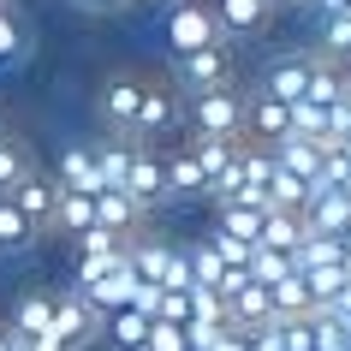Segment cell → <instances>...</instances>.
<instances>
[{"mask_svg": "<svg viewBox=\"0 0 351 351\" xmlns=\"http://www.w3.org/2000/svg\"><path fill=\"white\" fill-rule=\"evenodd\" d=\"M315 268H346L339 239H315V232H304V244L292 250V274H315Z\"/></svg>", "mask_w": 351, "mask_h": 351, "instance_id": "603a6c76", "label": "cell"}, {"mask_svg": "<svg viewBox=\"0 0 351 351\" xmlns=\"http://www.w3.org/2000/svg\"><path fill=\"white\" fill-rule=\"evenodd\" d=\"M244 108H250V95L239 84L203 90V95H191V131L197 137H244Z\"/></svg>", "mask_w": 351, "mask_h": 351, "instance_id": "6da1fadb", "label": "cell"}, {"mask_svg": "<svg viewBox=\"0 0 351 351\" xmlns=\"http://www.w3.org/2000/svg\"><path fill=\"white\" fill-rule=\"evenodd\" d=\"M161 42H167L179 60L197 54V48H215V42H221V30H215L208 0H179V6L167 12V24H161Z\"/></svg>", "mask_w": 351, "mask_h": 351, "instance_id": "7a4b0ae2", "label": "cell"}, {"mask_svg": "<svg viewBox=\"0 0 351 351\" xmlns=\"http://www.w3.org/2000/svg\"><path fill=\"white\" fill-rule=\"evenodd\" d=\"M90 226H95V197L60 191V203H54V221H48V232H66V239H77V232H90Z\"/></svg>", "mask_w": 351, "mask_h": 351, "instance_id": "7402d4cb", "label": "cell"}, {"mask_svg": "<svg viewBox=\"0 0 351 351\" xmlns=\"http://www.w3.org/2000/svg\"><path fill=\"white\" fill-rule=\"evenodd\" d=\"M137 351H149V346H137Z\"/></svg>", "mask_w": 351, "mask_h": 351, "instance_id": "7dc6e473", "label": "cell"}, {"mask_svg": "<svg viewBox=\"0 0 351 351\" xmlns=\"http://www.w3.org/2000/svg\"><path fill=\"white\" fill-rule=\"evenodd\" d=\"M268 155H274V167L286 179H298V185H310L315 173H322V155H315V143H304V137H280Z\"/></svg>", "mask_w": 351, "mask_h": 351, "instance_id": "2e32d148", "label": "cell"}, {"mask_svg": "<svg viewBox=\"0 0 351 351\" xmlns=\"http://www.w3.org/2000/svg\"><path fill=\"white\" fill-rule=\"evenodd\" d=\"M0 12H12V0H0Z\"/></svg>", "mask_w": 351, "mask_h": 351, "instance_id": "bcb514c9", "label": "cell"}, {"mask_svg": "<svg viewBox=\"0 0 351 351\" xmlns=\"http://www.w3.org/2000/svg\"><path fill=\"white\" fill-rule=\"evenodd\" d=\"M90 155H95V179H101V191H125V173H131V143L108 137V143H90Z\"/></svg>", "mask_w": 351, "mask_h": 351, "instance_id": "44dd1931", "label": "cell"}, {"mask_svg": "<svg viewBox=\"0 0 351 351\" xmlns=\"http://www.w3.org/2000/svg\"><path fill=\"white\" fill-rule=\"evenodd\" d=\"M310 66H315V48H292V54H280L274 66H268V72L250 84V95L292 108V101H304V77H310Z\"/></svg>", "mask_w": 351, "mask_h": 351, "instance_id": "277c9868", "label": "cell"}, {"mask_svg": "<svg viewBox=\"0 0 351 351\" xmlns=\"http://www.w3.org/2000/svg\"><path fill=\"white\" fill-rule=\"evenodd\" d=\"M30 239H36L30 221L12 208V197H0V250H19V244H30Z\"/></svg>", "mask_w": 351, "mask_h": 351, "instance_id": "f546056e", "label": "cell"}, {"mask_svg": "<svg viewBox=\"0 0 351 351\" xmlns=\"http://www.w3.org/2000/svg\"><path fill=\"white\" fill-rule=\"evenodd\" d=\"M173 84H179L185 95H203V90H221V84H232V54H226V42L185 54V60H179V72H173Z\"/></svg>", "mask_w": 351, "mask_h": 351, "instance_id": "8992f818", "label": "cell"}, {"mask_svg": "<svg viewBox=\"0 0 351 351\" xmlns=\"http://www.w3.org/2000/svg\"><path fill=\"white\" fill-rule=\"evenodd\" d=\"M24 173H30V155H24V143H12L0 155V197H12V191L24 185Z\"/></svg>", "mask_w": 351, "mask_h": 351, "instance_id": "d6a6232c", "label": "cell"}, {"mask_svg": "<svg viewBox=\"0 0 351 351\" xmlns=\"http://www.w3.org/2000/svg\"><path fill=\"white\" fill-rule=\"evenodd\" d=\"M149 208H137L125 191H95V226L113 232V239H131V232H143Z\"/></svg>", "mask_w": 351, "mask_h": 351, "instance_id": "30bf717a", "label": "cell"}, {"mask_svg": "<svg viewBox=\"0 0 351 351\" xmlns=\"http://www.w3.org/2000/svg\"><path fill=\"white\" fill-rule=\"evenodd\" d=\"M339 256H346V268H351V232H346V239H339Z\"/></svg>", "mask_w": 351, "mask_h": 351, "instance_id": "ee69618b", "label": "cell"}, {"mask_svg": "<svg viewBox=\"0 0 351 351\" xmlns=\"http://www.w3.org/2000/svg\"><path fill=\"white\" fill-rule=\"evenodd\" d=\"M286 274H292V256L250 244V280H256V286H274V280H286Z\"/></svg>", "mask_w": 351, "mask_h": 351, "instance_id": "4316f807", "label": "cell"}, {"mask_svg": "<svg viewBox=\"0 0 351 351\" xmlns=\"http://www.w3.org/2000/svg\"><path fill=\"white\" fill-rule=\"evenodd\" d=\"M304 232H315V239H346V232H351V197H346V191L315 197V203L304 208Z\"/></svg>", "mask_w": 351, "mask_h": 351, "instance_id": "8fae6325", "label": "cell"}, {"mask_svg": "<svg viewBox=\"0 0 351 351\" xmlns=\"http://www.w3.org/2000/svg\"><path fill=\"white\" fill-rule=\"evenodd\" d=\"M137 286H143V280H137V268H131V262H119V268H113V274H101L84 298H90V304H95L101 315H119V310H131Z\"/></svg>", "mask_w": 351, "mask_h": 351, "instance_id": "7c38bea8", "label": "cell"}, {"mask_svg": "<svg viewBox=\"0 0 351 351\" xmlns=\"http://www.w3.org/2000/svg\"><path fill=\"white\" fill-rule=\"evenodd\" d=\"M30 351H72V346H60V339H48V333H36V339H30Z\"/></svg>", "mask_w": 351, "mask_h": 351, "instance_id": "ab89813d", "label": "cell"}, {"mask_svg": "<svg viewBox=\"0 0 351 351\" xmlns=\"http://www.w3.org/2000/svg\"><path fill=\"white\" fill-rule=\"evenodd\" d=\"M12 60H30V30L12 12H0V66H12Z\"/></svg>", "mask_w": 351, "mask_h": 351, "instance_id": "83f0119b", "label": "cell"}, {"mask_svg": "<svg viewBox=\"0 0 351 351\" xmlns=\"http://www.w3.org/2000/svg\"><path fill=\"white\" fill-rule=\"evenodd\" d=\"M0 351H12V346H6V322H0Z\"/></svg>", "mask_w": 351, "mask_h": 351, "instance_id": "f6af8a7d", "label": "cell"}, {"mask_svg": "<svg viewBox=\"0 0 351 351\" xmlns=\"http://www.w3.org/2000/svg\"><path fill=\"white\" fill-rule=\"evenodd\" d=\"M125 197L137 208L167 203V173H161V149H137L131 143V173H125Z\"/></svg>", "mask_w": 351, "mask_h": 351, "instance_id": "ba28073f", "label": "cell"}, {"mask_svg": "<svg viewBox=\"0 0 351 351\" xmlns=\"http://www.w3.org/2000/svg\"><path fill=\"white\" fill-rule=\"evenodd\" d=\"M54 203H60V179H54V173H36V167H30V173H24V185L12 191V208L30 221V232H48Z\"/></svg>", "mask_w": 351, "mask_h": 351, "instance_id": "52a82bcc", "label": "cell"}, {"mask_svg": "<svg viewBox=\"0 0 351 351\" xmlns=\"http://www.w3.org/2000/svg\"><path fill=\"white\" fill-rule=\"evenodd\" d=\"M208 12H215V30H221V42L256 36V30H268V19H274L262 0H208Z\"/></svg>", "mask_w": 351, "mask_h": 351, "instance_id": "9c48e42d", "label": "cell"}, {"mask_svg": "<svg viewBox=\"0 0 351 351\" xmlns=\"http://www.w3.org/2000/svg\"><path fill=\"white\" fill-rule=\"evenodd\" d=\"M304 328H310V351H346L339 315H304Z\"/></svg>", "mask_w": 351, "mask_h": 351, "instance_id": "f1b7e54d", "label": "cell"}, {"mask_svg": "<svg viewBox=\"0 0 351 351\" xmlns=\"http://www.w3.org/2000/svg\"><path fill=\"white\" fill-rule=\"evenodd\" d=\"M256 244H262V250H280V256H292L298 244H304V215H292V208H274V215H262Z\"/></svg>", "mask_w": 351, "mask_h": 351, "instance_id": "e0dca14e", "label": "cell"}, {"mask_svg": "<svg viewBox=\"0 0 351 351\" xmlns=\"http://www.w3.org/2000/svg\"><path fill=\"white\" fill-rule=\"evenodd\" d=\"M48 322H54V292H19L12 298V322H6L12 333L36 339V333H48Z\"/></svg>", "mask_w": 351, "mask_h": 351, "instance_id": "ac0fdd59", "label": "cell"}, {"mask_svg": "<svg viewBox=\"0 0 351 351\" xmlns=\"http://www.w3.org/2000/svg\"><path fill=\"white\" fill-rule=\"evenodd\" d=\"M239 143L244 137H197L191 143V161L203 167V179H221L226 167H232V155H239Z\"/></svg>", "mask_w": 351, "mask_h": 351, "instance_id": "cb8c5ba5", "label": "cell"}, {"mask_svg": "<svg viewBox=\"0 0 351 351\" xmlns=\"http://www.w3.org/2000/svg\"><path fill=\"white\" fill-rule=\"evenodd\" d=\"M315 54L333 60V66H346V60H351V19H322V30H315Z\"/></svg>", "mask_w": 351, "mask_h": 351, "instance_id": "d4e9b609", "label": "cell"}, {"mask_svg": "<svg viewBox=\"0 0 351 351\" xmlns=\"http://www.w3.org/2000/svg\"><path fill=\"white\" fill-rule=\"evenodd\" d=\"M19 143V137H12V125H6V119H0V155H6V149Z\"/></svg>", "mask_w": 351, "mask_h": 351, "instance_id": "b9f144b4", "label": "cell"}, {"mask_svg": "<svg viewBox=\"0 0 351 351\" xmlns=\"http://www.w3.org/2000/svg\"><path fill=\"white\" fill-rule=\"evenodd\" d=\"M119 244H125V239H113V232H101V226H90V232H77V239H72V250H77V256H113Z\"/></svg>", "mask_w": 351, "mask_h": 351, "instance_id": "836d02e7", "label": "cell"}, {"mask_svg": "<svg viewBox=\"0 0 351 351\" xmlns=\"http://www.w3.org/2000/svg\"><path fill=\"white\" fill-rule=\"evenodd\" d=\"M161 173H167V197H208V179H203V167L191 161V149H167Z\"/></svg>", "mask_w": 351, "mask_h": 351, "instance_id": "9a60e30c", "label": "cell"}, {"mask_svg": "<svg viewBox=\"0 0 351 351\" xmlns=\"http://www.w3.org/2000/svg\"><path fill=\"white\" fill-rule=\"evenodd\" d=\"M203 239H208V250H215V262H221V268H250V244L226 239V232H215V226H208Z\"/></svg>", "mask_w": 351, "mask_h": 351, "instance_id": "1f68e13d", "label": "cell"}, {"mask_svg": "<svg viewBox=\"0 0 351 351\" xmlns=\"http://www.w3.org/2000/svg\"><path fill=\"white\" fill-rule=\"evenodd\" d=\"M250 351H286V346H280V322H268V328L250 333Z\"/></svg>", "mask_w": 351, "mask_h": 351, "instance_id": "74e56055", "label": "cell"}, {"mask_svg": "<svg viewBox=\"0 0 351 351\" xmlns=\"http://www.w3.org/2000/svg\"><path fill=\"white\" fill-rule=\"evenodd\" d=\"M185 304H191V322H208V328H226V304L215 292H203V286H191L185 292Z\"/></svg>", "mask_w": 351, "mask_h": 351, "instance_id": "4dcf8cb0", "label": "cell"}, {"mask_svg": "<svg viewBox=\"0 0 351 351\" xmlns=\"http://www.w3.org/2000/svg\"><path fill=\"white\" fill-rule=\"evenodd\" d=\"M108 339H113V351H137L149 339V322L137 310H119V315H108Z\"/></svg>", "mask_w": 351, "mask_h": 351, "instance_id": "484cf974", "label": "cell"}, {"mask_svg": "<svg viewBox=\"0 0 351 351\" xmlns=\"http://www.w3.org/2000/svg\"><path fill=\"white\" fill-rule=\"evenodd\" d=\"M262 6H268V12H280V6H304V0H262Z\"/></svg>", "mask_w": 351, "mask_h": 351, "instance_id": "7bdbcfd3", "label": "cell"}, {"mask_svg": "<svg viewBox=\"0 0 351 351\" xmlns=\"http://www.w3.org/2000/svg\"><path fill=\"white\" fill-rule=\"evenodd\" d=\"M54 179H60V191L95 197V191H101V179H95V155H90V143H66V149H60V167H54Z\"/></svg>", "mask_w": 351, "mask_h": 351, "instance_id": "4fadbf2b", "label": "cell"}, {"mask_svg": "<svg viewBox=\"0 0 351 351\" xmlns=\"http://www.w3.org/2000/svg\"><path fill=\"white\" fill-rule=\"evenodd\" d=\"M90 12H119V6H131V0H84Z\"/></svg>", "mask_w": 351, "mask_h": 351, "instance_id": "60d3db41", "label": "cell"}, {"mask_svg": "<svg viewBox=\"0 0 351 351\" xmlns=\"http://www.w3.org/2000/svg\"><path fill=\"white\" fill-rule=\"evenodd\" d=\"M173 125H179V95H173V84L149 77L143 108H137V125H131V143H137V149H155V137H167Z\"/></svg>", "mask_w": 351, "mask_h": 351, "instance_id": "5b68a950", "label": "cell"}, {"mask_svg": "<svg viewBox=\"0 0 351 351\" xmlns=\"http://www.w3.org/2000/svg\"><path fill=\"white\" fill-rule=\"evenodd\" d=\"M155 322H173V328H185V322H191L185 292H161V310H155Z\"/></svg>", "mask_w": 351, "mask_h": 351, "instance_id": "8d00e7d4", "label": "cell"}, {"mask_svg": "<svg viewBox=\"0 0 351 351\" xmlns=\"http://www.w3.org/2000/svg\"><path fill=\"white\" fill-rule=\"evenodd\" d=\"M346 84H351V72H346V66H333V60H322V54H315L310 77H304V101H310V108H322V113H328L333 101L346 95Z\"/></svg>", "mask_w": 351, "mask_h": 351, "instance_id": "5bb4252c", "label": "cell"}, {"mask_svg": "<svg viewBox=\"0 0 351 351\" xmlns=\"http://www.w3.org/2000/svg\"><path fill=\"white\" fill-rule=\"evenodd\" d=\"M215 351H250V339H244V333H232V328H226V339H221V346H215Z\"/></svg>", "mask_w": 351, "mask_h": 351, "instance_id": "f35d334b", "label": "cell"}, {"mask_svg": "<svg viewBox=\"0 0 351 351\" xmlns=\"http://www.w3.org/2000/svg\"><path fill=\"white\" fill-rule=\"evenodd\" d=\"M149 351H185V328H173V322H149Z\"/></svg>", "mask_w": 351, "mask_h": 351, "instance_id": "e575fe53", "label": "cell"}, {"mask_svg": "<svg viewBox=\"0 0 351 351\" xmlns=\"http://www.w3.org/2000/svg\"><path fill=\"white\" fill-rule=\"evenodd\" d=\"M226 339V328H208V322H185V351H215Z\"/></svg>", "mask_w": 351, "mask_h": 351, "instance_id": "d590c367", "label": "cell"}, {"mask_svg": "<svg viewBox=\"0 0 351 351\" xmlns=\"http://www.w3.org/2000/svg\"><path fill=\"white\" fill-rule=\"evenodd\" d=\"M48 339H60V346H84L90 333H84V304H77V292L66 286V292H54V322H48Z\"/></svg>", "mask_w": 351, "mask_h": 351, "instance_id": "d6986e66", "label": "cell"}, {"mask_svg": "<svg viewBox=\"0 0 351 351\" xmlns=\"http://www.w3.org/2000/svg\"><path fill=\"white\" fill-rule=\"evenodd\" d=\"M268 310H274V322H304V315H315L310 310V286L298 274L274 280V286H268Z\"/></svg>", "mask_w": 351, "mask_h": 351, "instance_id": "ffe728a7", "label": "cell"}, {"mask_svg": "<svg viewBox=\"0 0 351 351\" xmlns=\"http://www.w3.org/2000/svg\"><path fill=\"white\" fill-rule=\"evenodd\" d=\"M143 90H149L143 72H108V84H101V125H108L119 143H131V125H137Z\"/></svg>", "mask_w": 351, "mask_h": 351, "instance_id": "3957f363", "label": "cell"}]
</instances>
